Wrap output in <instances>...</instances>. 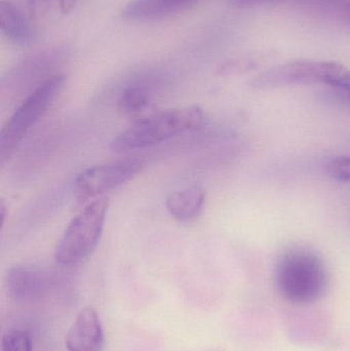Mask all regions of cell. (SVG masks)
Returning a JSON list of instances; mask_svg holds the SVG:
<instances>
[{
	"label": "cell",
	"mask_w": 350,
	"mask_h": 351,
	"mask_svg": "<svg viewBox=\"0 0 350 351\" xmlns=\"http://www.w3.org/2000/svg\"><path fill=\"white\" fill-rule=\"evenodd\" d=\"M104 331L96 309L84 307L78 313L66 336L68 351H103Z\"/></svg>",
	"instance_id": "cell-7"
},
{
	"label": "cell",
	"mask_w": 350,
	"mask_h": 351,
	"mask_svg": "<svg viewBox=\"0 0 350 351\" xmlns=\"http://www.w3.org/2000/svg\"><path fill=\"white\" fill-rule=\"evenodd\" d=\"M322 84L336 93L350 88V70L335 62H290L263 72L253 80L256 88H275L294 84Z\"/></svg>",
	"instance_id": "cell-5"
},
{
	"label": "cell",
	"mask_w": 350,
	"mask_h": 351,
	"mask_svg": "<svg viewBox=\"0 0 350 351\" xmlns=\"http://www.w3.org/2000/svg\"><path fill=\"white\" fill-rule=\"evenodd\" d=\"M149 97L143 88L134 86L121 94L118 100V108L125 114H137L147 107Z\"/></svg>",
	"instance_id": "cell-12"
},
{
	"label": "cell",
	"mask_w": 350,
	"mask_h": 351,
	"mask_svg": "<svg viewBox=\"0 0 350 351\" xmlns=\"http://www.w3.org/2000/svg\"><path fill=\"white\" fill-rule=\"evenodd\" d=\"M107 196L88 202L68 224L55 251L57 263L75 266L88 259L102 237L108 213Z\"/></svg>",
	"instance_id": "cell-3"
},
{
	"label": "cell",
	"mask_w": 350,
	"mask_h": 351,
	"mask_svg": "<svg viewBox=\"0 0 350 351\" xmlns=\"http://www.w3.org/2000/svg\"><path fill=\"white\" fill-rule=\"evenodd\" d=\"M76 0H60V8L62 14H67L73 10Z\"/></svg>",
	"instance_id": "cell-18"
},
{
	"label": "cell",
	"mask_w": 350,
	"mask_h": 351,
	"mask_svg": "<svg viewBox=\"0 0 350 351\" xmlns=\"http://www.w3.org/2000/svg\"><path fill=\"white\" fill-rule=\"evenodd\" d=\"M64 75H53L41 82L18 107L0 132V164L12 158L25 136L42 119L65 84Z\"/></svg>",
	"instance_id": "cell-4"
},
{
	"label": "cell",
	"mask_w": 350,
	"mask_h": 351,
	"mask_svg": "<svg viewBox=\"0 0 350 351\" xmlns=\"http://www.w3.org/2000/svg\"><path fill=\"white\" fill-rule=\"evenodd\" d=\"M205 202V189L193 185L171 193L166 198V206L173 218L187 223L199 218Z\"/></svg>",
	"instance_id": "cell-10"
},
{
	"label": "cell",
	"mask_w": 350,
	"mask_h": 351,
	"mask_svg": "<svg viewBox=\"0 0 350 351\" xmlns=\"http://www.w3.org/2000/svg\"><path fill=\"white\" fill-rule=\"evenodd\" d=\"M329 276L322 258L297 247L283 254L275 269V284L288 302L308 305L320 300L328 288Z\"/></svg>",
	"instance_id": "cell-1"
},
{
	"label": "cell",
	"mask_w": 350,
	"mask_h": 351,
	"mask_svg": "<svg viewBox=\"0 0 350 351\" xmlns=\"http://www.w3.org/2000/svg\"><path fill=\"white\" fill-rule=\"evenodd\" d=\"M203 121L205 114L197 106L162 111L136 121L112 140L110 148L121 154L149 147L197 129Z\"/></svg>",
	"instance_id": "cell-2"
},
{
	"label": "cell",
	"mask_w": 350,
	"mask_h": 351,
	"mask_svg": "<svg viewBox=\"0 0 350 351\" xmlns=\"http://www.w3.org/2000/svg\"><path fill=\"white\" fill-rule=\"evenodd\" d=\"M257 66H258L257 57L238 58L223 64L220 68V72L224 75H232V74L249 71L253 68H256Z\"/></svg>",
	"instance_id": "cell-15"
},
{
	"label": "cell",
	"mask_w": 350,
	"mask_h": 351,
	"mask_svg": "<svg viewBox=\"0 0 350 351\" xmlns=\"http://www.w3.org/2000/svg\"><path fill=\"white\" fill-rule=\"evenodd\" d=\"M271 1L275 0H230V3L236 8H252V6L260 5Z\"/></svg>",
	"instance_id": "cell-16"
},
{
	"label": "cell",
	"mask_w": 350,
	"mask_h": 351,
	"mask_svg": "<svg viewBox=\"0 0 350 351\" xmlns=\"http://www.w3.org/2000/svg\"><path fill=\"white\" fill-rule=\"evenodd\" d=\"M0 28L10 40L16 43H30L34 30L22 12L8 1L0 2Z\"/></svg>",
	"instance_id": "cell-11"
},
{
	"label": "cell",
	"mask_w": 350,
	"mask_h": 351,
	"mask_svg": "<svg viewBox=\"0 0 350 351\" xmlns=\"http://www.w3.org/2000/svg\"><path fill=\"white\" fill-rule=\"evenodd\" d=\"M2 351H33L30 334L25 330L10 329L1 338Z\"/></svg>",
	"instance_id": "cell-13"
},
{
	"label": "cell",
	"mask_w": 350,
	"mask_h": 351,
	"mask_svg": "<svg viewBox=\"0 0 350 351\" xmlns=\"http://www.w3.org/2000/svg\"><path fill=\"white\" fill-rule=\"evenodd\" d=\"M343 14H345V21L350 26V1L347 2L343 8Z\"/></svg>",
	"instance_id": "cell-20"
},
{
	"label": "cell",
	"mask_w": 350,
	"mask_h": 351,
	"mask_svg": "<svg viewBox=\"0 0 350 351\" xmlns=\"http://www.w3.org/2000/svg\"><path fill=\"white\" fill-rule=\"evenodd\" d=\"M30 1V8L32 12H41L45 8H47V0H29Z\"/></svg>",
	"instance_id": "cell-17"
},
{
	"label": "cell",
	"mask_w": 350,
	"mask_h": 351,
	"mask_svg": "<svg viewBox=\"0 0 350 351\" xmlns=\"http://www.w3.org/2000/svg\"><path fill=\"white\" fill-rule=\"evenodd\" d=\"M6 210H8V206H6L5 202L3 199L0 202V217H1V223L3 224L5 221Z\"/></svg>",
	"instance_id": "cell-19"
},
{
	"label": "cell",
	"mask_w": 350,
	"mask_h": 351,
	"mask_svg": "<svg viewBox=\"0 0 350 351\" xmlns=\"http://www.w3.org/2000/svg\"><path fill=\"white\" fill-rule=\"evenodd\" d=\"M339 96L342 97L345 100L349 101V102H350V90H347V92L343 93V94L339 95Z\"/></svg>",
	"instance_id": "cell-21"
},
{
	"label": "cell",
	"mask_w": 350,
	"mask_h": 351,
	"mask_svg": "<svg viewBox=\"0 0 350 351\" xmlns=\"http://www.w3.org/2000/svg\"><path fill=\"white\" fill-rule=\"evenodd\" d=\"M47 274L28 266H14L10 268L5 278L8 296L14 301L35 300L49 289Z\"/></svg>",
	"instance_id": "cell-8"
},
{
	"label": "cell",
	"mask_w": 350,
	"mask_h": 351,
	"mask_svg": "<svg viewBox=\"0 0 350 351\" xmlns=\"http://www.w3.org/2000/svg\"><path fill=\"white\" fill-rule=\"evenodd\" d=\"M326 173L337 181H350V156H339L331 158L327 162Z\"/></svg>",
	"instance_id": "cell-14"
},
{
	"label": "cell",
	"mask_w": 350,
	"mask_h": 351,
	"mask_svg": "<svg viewBox=\"0 0 350 351\" xmlns=\"http://www.w3.org/2000/svg\"><path fill=\"white\" fill-rule=\"evenodd\" d=\"M144 162L140 158H125L98 165L82 171L74 181V195L79 204L96 199L110 190L127 183L139 174Z\"/></svg>",
	"instance_id": "cell-6"
},
{
	"label": "cell",
	"mask_w": 350,
	"mask_h": 351,
	"mask_svg": "<svg viewBox=\"0 0 350 351\" xmlns=\"http://www.w3.org/2000/svg\"><path fill=\"white\" fill-rule=\"evenodd\" d=\"M199 0H131L123 8V16L127 20H155L182 12Z\"/></svg>",
	"instance_id": "cell-9"
}]
</instances>
